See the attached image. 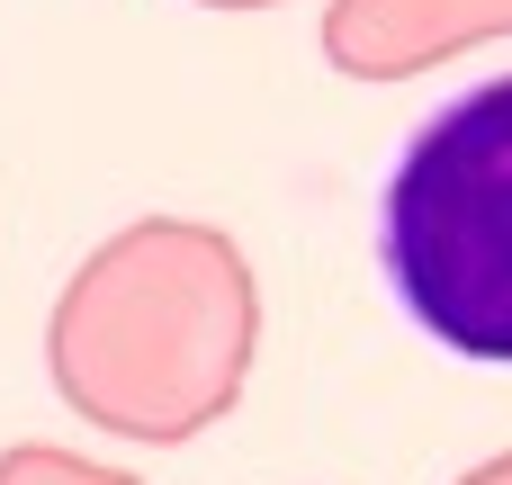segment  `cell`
Returning a JSON list of instances; mask_svg holds the SVG:
<instances>
[{"label":"cell","mask_w":512,"mask_h":485,"mask_svg":"<svg viewBox=\"0 0 512 485\" xmlns=\"http://www.w3.org/2000/svg\"><path fill=\"white\" fill-rule=\"evenodd\" d=\"M378 279L450 360L512 369V72L450 90L378 180Z\"/></svg>","instance_id":"cell-1"},{"label":"cell","mask_w":512,"mask_h":485,"mask_svg":"<svg viewBox=\"0 0 512 485\" xmlns=\"http://www.w3.org/2000/svg\"><path fill=\"white\" fill-rule=\"evenodd\" d=\"M495 36H512V0H333L324 18V54L351 81H414Z\"/></svg>","instance_id":"cell-2"},{"label":"cell","mask_w":512,"mask_h":485,"mask_svg":"<svg viewBox=\"0 0 512 485\" xmlns=\"http://www.w3.org/2000/svg\"><path fill=\"white\" fill-rule=\"evenodd\" d=\"M459 485H512V450H504V459H486V468H468Z\"/></svg>","instance_id":"cell-3"}]
</instances>
